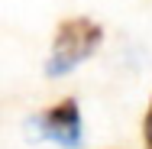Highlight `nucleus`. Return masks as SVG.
Wrapping results in <instances>:
<instances>
[{"instance_id": "2", "label": "nucleus", "mask_w": 152, "mask_h": 149, "mask_svg": "<svg viewBox=\"0 0 152 149\" xmlns=\"http://www.w3.org/2000/svg\"><path fill=\"white\" fill-rule=\"evenodd\" d=\"M39 130L55 139L61 146H78L81 143V114H78V101L75 97H65L55 107H49L42 117H39Z\"/></svg>"}, {"instance_id": "1", "label": "nucleus", "mask_w": 152, "mask_h": 149, "mask_svg": "<svg viewBox=\"0 0 152 149\" xmlns=\"http://www.w3.org/2000/svg\"><path fill=\"white\" fill-rule=\"evenodd\" d=\"M104 29L100 23H94L88 16H68L61 20L55 29V42H52V59H49V75H68L78 62H84L94 49L100 46Z\"/></svg>"}, {"instance_id": "3", "label": "nucleus", "mask_w": 152, "mask_h": 149, "mask_svg": "<svg viewBox=\"0 0 152 149\" xmlns=\"http://www.w3.org/2000/svg\"><path fill=\"white\" fill-rule=\"evenodd\" d=\"M142 143H146V149H152V101L146 110V120H142Z\"/></svg>"}]
</instances>
